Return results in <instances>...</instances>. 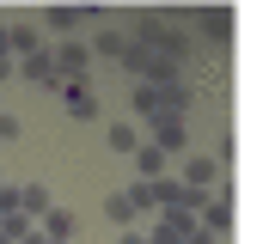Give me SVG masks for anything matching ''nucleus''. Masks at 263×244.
<instances>
[{
  "label": "nucleus",
  "mask_w": 263,
  "mask_h": 244,
  "mask_svg": "<svg viewBox=\"0 0 263 244\" xmlns=\"http://www.w3.org/2000/svg\"><path fill=\"white\" fill-rule=\"evenodd\" d=\"M62 104H67V110H73V116H92V110H98V104H92V92H86L80 79H73V86H67V92H62Z\"/></svg>",
  "instance_id": "obj_1"
},
{
  "label": "nucleus",
  "mask_w": 263,
  "mask_h": 244,
  "mask_svg": "<svg viewBox=\"0 0 263 244\" xmlns=\"http://www.w3.org/2000/svg\"><path fill=\"white\" fill-rule=\"evenodd\" d=\"M159 147H172V153H178V147H184V122H172V116L159 122Z\"/></svg>",
  "instance_id": "obj_2"
},
{
  "label": "nucleus",
  "mask_w": 263,
  "mask_h": 244,
  "mask_svg": "<svg viewBox=\"0 0 263 244\" xmlns=\"http://www.w3.org/2000/svg\"><path fill=\"white\" fill-rule=\"evenodd\" d=\"M62 67H67V73H80V67H86V49H80V43H62Z\"/></svg>",
  "instance_id": "obj_3"
},
{
  "label": "nucleus",
  "mask_w": 263,
  "mask_h": 244,
  "mask_svg": "<svg viewBox=\"0 0 263 244\" xmlns=\"http://www.w3.org/2000/svg\"><path fill=\"white\" fill-rule=\"evenodd\" d=\"M110 147H117V153H135V134H129V128H123V122L110 128Z\"/></svg>",
  "instance_id": "obj_4"
},
{
  "label": "nucleus",
  "mask_w": 263,
  "mask_h": 244,
  "mask_svg": "<svg viewBox=\"0 0 263 244\" xmlns=\"http://www.w3.org/2000/svg\"><path fill=\"white\" fill-rule=\"evenodd\" d=\"M135 214V195H110V220H129Z\"/></svg>",
  "instance_id": "obj_5"
}]
</instances>
